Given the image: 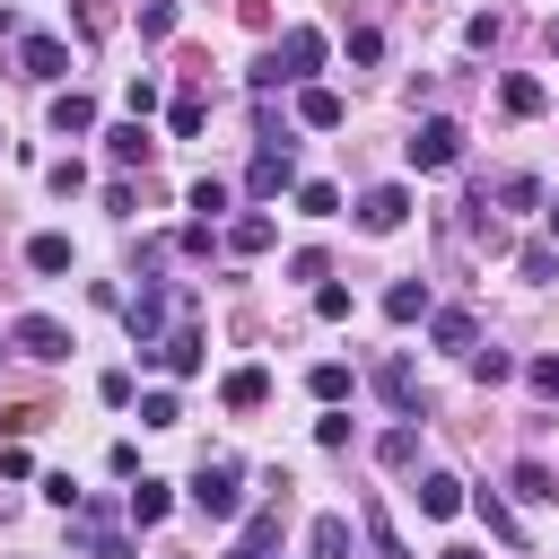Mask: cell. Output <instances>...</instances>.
Wrapping results in <instances>:
<instances>
[{"instance_id": "1", "label": "cell", "mask_w": 559, "mask_h": 559, "mask_svg": "<svg viewBox=\"0 0 559 559\" xmlns=\"http://www.w3.org/2000/svg\"><path fill=\"white\" fill-rule=\"evenodd\" d=\"M314 70H323V35H314V26H288V35H280V52L253 70V87H280V79H314Z\"/></svg>"}, {"instance_id": "2", "label": "cell", "mask_w": 559, "mask_h": 559, "mask_svg": "<svg viewBox=\"0 0 559 559\" xmlns=\"http://www.w3.org/2000/svg\"><path fill=\"white\" fill-rule=\"evenodd\" d=\"M192 507H201L210 524L245 515V472H236V463H201V472H192Z\"/></svg>"}, {"instance_id": "3", "label": "cell", "mask_w": 559, "mask_h": 559, "mask_svg": "<svg viewBox=\"0 0 559 559\" xmlns=\"http://www.w3.org/2000/svg\"><path fill=\"white\" fill-rule=\"evenodd\" d=\"M454 157H463V122H445V114H428V122L411 131V166H419V175H445Z\"/></svg>"}, {"instance_id": "4", "label": "cell", "mask_w": 559, "mask_h": 559, "mask_svg": "<svg viewBox=\"0 0 559 559\" xmlns=\"http://www.w3.org/2000/svg\"><path fill=\"white\" fill-rule=\"evenodd\" d=\"M70 542H79L87 559H131V542H122V524H114L105 507H87V498L70 507Z\"/></svg>"}, {"instance_id": "5", "label": "cell", "mask_w": 559, "mask_h": 559, "mask_svg": "<svg viewBox=\"0 0 559 559\" xmlns=\"http://www.w3.org/2000/svg\"><path fill=\"white\" fill-rule=\"evenodd\" d=\"M288 183H297V157H288V140H262V148H253V175H245V192H253V201H280Z\"/></svg>"}, {"instance_id": "6", "label": "cell", "mask_w": 559, "mask_h": 559, "mask_svg": "<svg viewBox=\"0 0 559 559\" xmlns=\"http://www.w3.org/2000/svg\"><path fill=\"white\" fill-rule=\"evenodd\" d=\"M122 323H131V349H157V332H166V280H140V297H122Z\"/></svg>"}, {"instance_id": "7", "label": "cell", "mask_w": 559, "mask_h": 559, "mask_svg": "<svg viewBox=\"0 0 559 559\" xmlns=\"http://www.w3.org/2000/svg\"><path fill=\"white\" fill-rule=\"evenodd\" d=\"M9 341H17V358H44V367H52V358H70V332H61L52 314H17V323H9Z\"/></svg>"}, {"instance_id": "8", "label": "cell", "mask_w": 559, "mask_h": 559, "mask_svg": "<svg viewBox=\"0 0 559 559\" xmlns=\"http://www.w3.org/2000/svg\"><path fill=\"white\" fill-rule=\"evenodd\" d=\"M402 218H411V192H402V183H376V192L358 201V227H367V236H393Z\"/></svg>"}, {"instance_id": "9", "label": "cell", "mask_w": 559, "mask_h": 559, "mask_svg": "<svg viewBox=\"0 0 559 559\" xmlns=\"http://www.w3.org/2000/svg\"><path fill=\"white\" fill-rule=\"evenodd\" d=\"M140 358H157L166 376H201V323H175L157 349H140Z\"/></svg>"}, {"instance_id": "10", "label": "cell", "mask_w": 559, "mask_h": 559, "mask_svg": "<svg viewBox=\"0 0 559 559\" xmlns=\"http://www.w3.org/2000/svg\"><path fill=\"white\" fill-rule=\"evenodd\" d=\"M17 61H26V79H70V44L61 35H26Z\"/></svg>"}, {"instance_id": "11", "label": "cell", "mask_w": 559, "mask_h": 559, "mask_svg": "<svg viewBox=\"0 0 559 559\" xmlns=\"http://www.w3.org/2000/svg\"><path fill=\"white\" fill-rule=\"evenodd\" d=\"M376 393H384L402 419H419V376H411V358H384V367H376Z\"/></svg>"}, {"instance_id": "12", "label": "cell", "mask_w": 559, "mask_h": 559, "mask_svg": "<svg viewBox=\"0 0 559 559\" xmlns=\"http://www.w3.org/2000/svg\"><path fill=\"white\" fill-rule=\"evenodd\" d=\"M419 515H437V524L463 515V480L454 472H419Z\"/></svg>"}, {"instance_id": "13", "label": "cell", "mask_w": 559, "mask_h": 559, "mask_svg": "<svg viewBox=\"0 0 559 559\" xmlns=\"http://www.w3.org/2000/svg\"><path fill=\"white\" fill-rule=\"evenodd\" d=\"M52 131H61V140H79V131H96V96H79V87H61V96H52Z\"/></svg>"}, {"instance_id": "14", "label": "cell", "mask_w": 559, "mask_h": 559, "mask_svg": "<svg viewBox=\"0 0 559 559\" xmlns=\"http://www.w3.org/2000/svg\"><path fill=\"white\" fill-rule=\"evenodd\" d=\"M218 402H227V411H262V402H271V376H262V367H236V376L218 384Z\"/></svg>"}, {"instance_id": "15", "label": "cell", "mask_w": 559, "mask_h": 559, "mask_svg": "<svg viewBox=\"0 0 559 559\" xmlns=\"http://www.w3.org/2000/svg\"><path fill=\"white\" fill-rule=\"evenodd\" d=\"M166 507H175V489H166V480H148V472H140V489L122 498V515H131V524H166Z\"/></svg>"}, {"instance_id": "16", "label": "cell", "mask_w": 559, "mask_h": 559, "mask_svg": "<svg viewBox=\"0 0 559 559\" xmlns=\"http://www.w3.org/2000/svg\"><path fill=\"white\" fill-rule=\"evenodd\" d=\"M341 114H349V105H341L332 87H306V96H297V122H306V131H341Z\"/></svg>"}, {"instance_id": "17", "label": "cell", "mask_w": 559, "mask_h": 559, "mask_svg": "<svg viewBox=\"0 0 559 559\" xmlns=\"http://www.w3.org/2000/svg\"><path fill=\"white\" fill-rule=\"evenodd\" d=\"M271 236H280V227H271L262 210H245V218H227V253H271Z\"/></svg>"}, {"instance_id": "18", "label": "cell", "mask_w": 559, "mask_h": 559, "mask_svg": "<svg viewBox=\"0 0 559 559\" xmlns=\"http://www.w3.org/2000/svg\"><path fill=\"white\" fill-rule=\"evenodd\" d=\"M26 271H44V280H52V271H70V236H52V227H44V236H26Z\"/></svg>"}, {"instance_id": "19", "label": "cell", "mask_w": 559, "mask_h": 559, "mask_svg": "<svg viewBox=\"0 0 559 559\" xmlns=\"http://www.w3.org/2000/svg\"><path fill=\"white\" fill-rule=\"evenodd\" d=\"M428 332H437V349H463V358L480 349V332H472V314H463V306H445V314H437Z\"/></svg>"}, {"instance_id": "20", "label": "cell", "mask_w": 559, "mask_h": 559, "mask_svg": "<svg viewBox=\"0 0 559 559\" xmlns=\"http://www.w3.org/2000/svg\"><path fill=\"white\" fill-rule=\"evenodd\" d=\"M306 550H314V559H349V515H314Z\"/></svg>"}, {"instance_id": "21", "label": "cell", "mask_w": 559, "mask_h": 559, "mask_svg": "<svg viewBox=\"0 0 559 559\" xmlns=\"http://www.w3.org/2000/svg\"><path fill=\"white\" fill-rule=\"evenodd\" d=\"M384 314H393V323H419V314H428V288H419V280H393V288H384Z\"/></svg>"}, {"instance_id": "22", "label": "cell", "mask_w": 559, "mask_h": 559, "mask_svg": "<svg viewBox=\"0 0 559 559\" xmlns=\"http://www.w3.org/2000/svg\"><path fill=\"white\" fill-rule=\"evenodd\" d=\"M227 201H236V192H227L218 175H201V183H192V210H201V227H218V218H227Z\"/></svg>"}, {"instance_id": "23", "label": "cell", "mask_w": 559, "mask_h": 559, "mask_svg": "<svg viewBox=\"0 0 559 559\" xmlns=\"http://www.w3.org/2000/svg\"><path fill=\"white\" fill-rule=\"evenodd\" d=\"M498 96H507V114H542V105H550V96H542V79H524V70H515Z\"/></svg>"}, {"instance_id": "24", "label": "cell", "mask_w": 559, "mask_h": 559, "mask_svg": "<svg viewBox=\"0 0 559 559\" xmlns=\"http://www.w3.org/2000/svg\"><path fill=\"white\" fill-rule=\"evenodd\" d=\"M105 148H114V166H140V157H148V131L122 122V131H105Z\"/></svg>"}, {"instance_id": "25", "label": "cell", "mask_w": 559, "mask_h": 559, "mask_svg": "<svg viewBox=\"0 0 559 559\" xmlns=\"http://www.w3.org/2000/svg\"><path fill=\"white\" fill-rule=\"evenodd\" d=\"M376 454H384L393 472H402V463H419V428H384V437H376Z\"/></svg>"}, {"instance_id": "26", "label": "cell", "mask_w": 559, "mask_h": 559, "mask_svg": "<svg viewBox=\"0 0 559 559\" xmlns=\"http://www.w3.org/2000/svg\"><path fill=\"white\" fill-rule=\"evenodd\" d=\"M515 498H559V480H550V463H533V454H524V463H515Z\"/></svg>"}, {"instance_id": "27", "label": "cell", "mask_w": 559, "mask_h": 559, "mask_svg": "<svg viewBox=\"0 0 559 559\" xmlns=\"http://www.w3.org/2000/svg\"><path fill=\"white\" fill-rule=\"evenodd\" d=\"M297 210H306V218H332V210H341V183H297Z\"/></svg>"}, {"instance_id": "28", "label": "cell", "mask_w": 559, "mask_h": 559, "mask_svg": "<svg viewBox=\"0 0 559 559\" xmlns=\"http://www.w3.org/2000/svg\"><path fill=\"white\" fill-rule=\"evenodd\" d=\"M306 384H314V402H341V393H349V367H341V358H323Z\"/></svg>"}, {"instance_id": "29", "label": "cell", "mask_w": 559, "mask_h": 559, "mask_svg": "<svg viewBox=\"0 0 559 559\" xmlns=\"http://www.w3.org/2000/svg\"><path fill=\"white\" fill-rule=\"evenodd\" d=\"M367 542H376V559H411V550H402V533L384 524V507H367Z\"/></svg>"}, {"instance_id": "30", "label": "cell", "mask_w": 559, "mask_h": 559, "mask_svg": "<svg viewBox=\"0 0 559 559\" xmlns=\"http://www.w3.org/2000/svg\"><path fill=\"white\" fill-rule=\"evenodd\" d=\"M498 201H507V210H542V183H533V175H507Z\"/></svg>"}, {"instance_id": "31", "label": "cell", "mask_w": 559, "mask_h": 559, "mask_svg": "<svg viewBox=\"0 0 559 559\" xmlns=\"http://www.w3.org/2000/svg\"><path fill=\"white\" fill-rule=\"evenodd\" d=\"M515 271H524V280H559V253H550V245H524Z\"/></svg>"}, {"instance_id": "32", "label": "cell", "mask_w": 559, "mask_h": 559, "mask_svg": "<svg viewBox=\"0 0 559 559\" xmlns=\"http://www.w3.org/2000/svg\"><path fill=\"white\" fill-rule=\"evenodd\" d=\"M472 376H480V384H507L515 358H507V349H472Z\"/></svg>"}, {"instance_id": "33", "label": "cell", "mask_w": 559, "mask_h": 559, "mask_svg": "<svg viewBox=\"0 0 559 559\" xmlns=\"http://www.w3.org/2000/svg\"><path fill=\"white\" fill-rule=\"evenodd\" d=\"M96 402H105V411H131V376L105 367V376H96Z\"/></svg>"}, {"instance_id": "34", "label": "cell", "mask_w": 559, "mask_h": 559, "mask_svg": "<svg viewBox=\"0 0 559 559\" xmlns=\"http://www.w3.org/2000/svg\"><path fill=\"white\" fill-rule=\"evenodd\" d=\"M183 411H175V393H140V428H175Z\"/></svg>"}, {"instance_id": "35", "label": "cell", "mask_w": 559, "mask_h": 559, "mask_svg": "<svg viewBox=\"0 0 559 559\" xmlns=\"http://www.w3.org/2000/svg\"><path fill=\"white\" fill-rule=\"evenodd\" d=\"M44 183H52V192H61V201H70V192H87V166H79V157H61V166H52V175H44Z\"/></svg>"}, {"instance_id": "36", "label": "cell", "mask_w": 559, "mask_h": 559, "mask_svg": "<svg viewBox=\"0 0 559 559\" xmlns=\"http://www.w3.org/2000/svg\"><path fill=\"white\" fill-rule=\"evenodd\" d=\"M314 445H349V419H341V402H323V419H314Z\"/></svg>"}, {"instance_id": "37", "label": "cell", "mask_w": 559, "mask_h": 559, "mask_svg": "<svg viewBox=\"0 0 559 559\" xmlns=\"http://www.w3.org/2000/svg\"><path fill=\"white\" fill-rule=\"evenodd\" d=\"M140 35H175V0H148L140 9Z\"/></svg>"}, {"instance_id": "38", "label": "cell", "mask_w": 559, "mask_h": 559, "mask_svg": "<svg viewBox=\"0 0 559 559\" xmlns=\"http://www.w3.org/2000/svg\"><path fill=\"white\" fill-rule=\"evenodd\" d=\"M314 314H323V323H341V314H349V288H332V280H323V288H314Z\"/></svg>"}, {"instance_id": "39", "label": "cell", "mask_w": 559, "mask_h": 559, "mask_svg": "<svg viewBox=\"0 0 559 559\" xmlns=\"http://www.w3.org/2000/svg\"><path fill=\"white\" fill-rule=\"evenodd\" d=\"M480 515H489V533H498V542H524V533H515V515H507V507H498L489 489H480Z\"/></svg>"}, {"instance_id": "40", "label": "cell", "mask_w": 559, "mask_h": 559, "mask_svg": "<svg viewBox=\"0 0 559 559\" xmlns=\"http://www.w3.org/2000/svg\"><path fill=\"white\" fill-rule=\"evenodd\" d=\"M524 376H533V393H542V402H559V358H533Z\"/></svg>"}, {"instance_id": "41", "label": "cell", "mask_w": 559, "mask_h": 559, "mask_svg": "<svg viewBox=\"0 0 559 559\" xmlns=\"http://www.w3.org/2000/svg\"><path fill=\"white\" fill-rule=\"evenodd\" d=\"M227 559H271V550H253V542H245V533H236V550H227Z\"/></svg>"}, {"instance_id": "42", "label": "cell", "mask_w": 559, "mask_h": 559, "mask_svg": "<svg viewBox=\"0 0 559 559\" xmlns=\"http://www.w3.org/2000/svg\"><path fill=\"white\" fill-rule=\"evenodd\" d=\"M437 559H480V550H437Z\"/></svg>"}, {"instance_id": "43", "label": "cell", "mask_w": 559, "mask_h": 559, "mask_svg": "<svg viewBox=\"0 0 559 559\" xmlns=\"http://www.w3.org/2000/svg\"><path fill=\"white\" fill-rule=\"evenodd\" d=\"M550 236H559V201H550Z\"/></svg>"}, {"instance_id": "44", "label": "cell", "mask_w": 559, "mask_h": 559, "mask_svg": "<svg viewBox=\"0 0 559 559\" xmlns=\"http://www.w3.org/2000/svg\"><path fill=\"white\" fill-rule=\"evenodd\" d=\"M550 52H559V26H550Z\"/></svg>"}]
</instances>
